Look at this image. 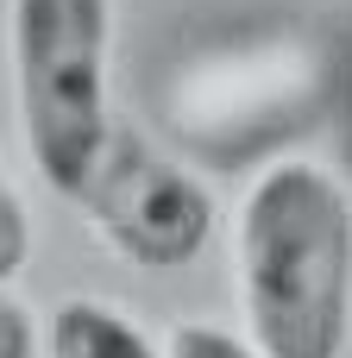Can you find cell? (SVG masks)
Returning a JSON list of instances; mask_svg holds the SVG:
<instances>
[{"label": "cell", "mask_w": 352, "mask_h": 358, "mask_svg": "<svg viewBox=\"0 0 352 358\" xmlns=\"http://www.w3.org/2000/svg\"><path fill=\"white\" fill-rule=\"evenodd\" d=\"M239 302L265 358H340L352 327V201L315 164H277L239 214Z\"/></svg>", "instance_id": "1"}, {"label": "cell", "mask_w": 352, "mask_h": 358, "mask_svg": "<svg viewBox=\"0 0 352 358\" xmlns=\"http://www.w3.org/2000/svg\"><path fill=\"white\" fill-rule=\"evenodd\" d=\"M107 0H13V69H19V126L38 176L69 201L88 164L101 157L107 113Z\"/></svg>", "instance_id": "2"}, {"label": "cell", "mask_w": 352, "mask_h": 358, "mask_svg": "<svg viewBox=\"0 0 352 358\" xmlns=\"http://www.w3.org/2000/svg\"><path fill=\"white\" fill-rule=\"evenodd\" d=\"M328 94V57L321 44L277 31L252 38L239 50L202 57L170 88V120L202 151H246L290 126H302Z\"/></svg>", "instance_id": "3"}, {"label": "cell", "mask_w": 352, "mask_h": 358, "mask_svg": "<svg viewBox=\"0 0 352 358\" xmlns=\"http://www.w3.org/2000/svg\"><path fill=\"white\" fill-rule=\"evenodd\" d=\"M69 201L88 214V227H94L113 252H126V258L145 264V271H176V264H189V258L208 245V233H214V201H208V189H202L189 170L164 164L139 132H120V126L107 132L101 157L88 164V176L76 182Z\"/></svg>", "instance_id": "4"}, {"label": "cell", "mask_w": 352, "mask_h": 358, "mask_svg": "<svg viewBox=\"0 0 352 358\" xmlns=\"http://www.w3.org/2000/svg\"><path fill=\"white\" fill-rule=\"evenodd\" d=\"M50 358H157V352L126 315H113L101 302H63L50 315Z\"/></svg>", "instance_id": "5"}, {"label": "cell", "mask_w": 352, "mask_h": 358, "mask_svg": "<svg viewBox=\"0 0 352 358\" xmlns=\"http://www.w3.org/2000/svg\"><path fill=\"white\" fill-rule=\"evenodd\" d=\"M25 252H31V220H25V208H19L13 182L0 176V283H6V277H19Z\"/></svg>", "instance_id": "6"}, {"label": "cell", "mask_w": 352, "mask_h": 358, "mask_svg": "<svg viewBox=\"0 0 352 358\" xmlns=\"http://www.w3.org/2000/svg\"><path fill=\"white\" fill-rule=\"evenodd\" d=\"M170 358H265V352L246 346V340H233V334H220V327L189 321V327L170 334Z\"/></svg>", "instance_id": "7"}, {"label": "cell", "mask_w": 352, "mask_h": 358, "mask_svg": "<svg viewBox=\"0 0 352 358\" xmlns=\"http://www.w3.org/2000/svg\"><path fill=\"white\" fill-rule=\"evenodd\" d=\"M0 358H31V321L6 296H0Z\"/></svg>", "instance_id": "8"}]
</instances>
